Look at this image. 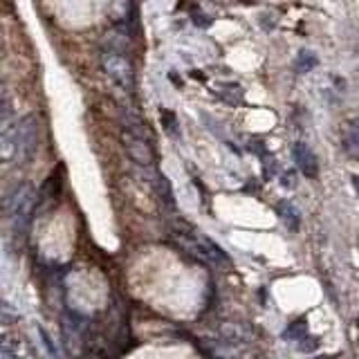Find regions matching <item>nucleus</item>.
Wrapping results in <instances>:
<instances>
[{"label":"nucleus","mask_w":359,"mask_h":359,"mask_svg":"<svg viewBox=\"0 0 359 359\" xmlns=\"http://www.w3.org/2000/svg\"><path fill=\"white\" fill-rule=\"evenodd\" d=\"M34 209H36V191H34V187L29 182L18 184L14 191H9L5 196L3 211L11 224V231H14L18 238H25L32 216H34Z\"/></svg>","instance_id":"nucleus-1"},{"label":"nucleus","mask_w":359,"mask_h":359,"mask_svg":"<svg viewBox=\"0 0 359 359\" xmlns=\"http://www.w3.org/2000/svg\"><path fill=\"white\" fill-rule=\"evenodd\" d=\"M180 241L191 254L213 267H229L231 263V258L227 256V252L220 250V245L213 243L209 236L196 231L189 222H182V227H180Z\"/></svg>","instance_id":"nucleus-2"},{"label":"nucleus","mask_w":359,"mask_h":359,"mask_svg":"<svg viewBox=\"0 0 359 359\" xmlns=\"http://www.w3.org/2000/svg\"><path fill=\"white\" fill-rule=\"evenodd\" d=\"M101 67L110 76L112 83H117L121 90H133L135 86V67L126 52H112L104 50L101 52Z\"/></svg>","instance_id":"nucleus-3"},{"label":"nucleus","mask_w":359,"mask_h":359,"mask_svg":"<svg viewBox=\"0 0 359 359\" xmlns=\"http://www.w3.org/2000/svg\"><path fill=\"white\" fill-rule=\"evenodd\" d=\"M16 130V146H18V162H27L32 160L34 151H36L39 144V121L34 115L22 117L20 121L14 123Z\"/></svg>","instance_id":"nucleus-4"},{"label":"nucleus","mask_w":359,"mask_h":359,"mask_svg":"<svg viewBox=\"0 0 359 359\" xmlns=\"http://www.w3.org/2000/svg\"><path fill=\"white\" fill-rule=\"evenodd\" d=\"M121 144L126 149V155L135 164H140L144 168H151L155 164V151L151 146V140H142L137 135H130L123 130L121 133Z\"/></svg>","instance_id":"nucleus-5"},{"label":"nucleus","mask_w":359,"mask_h":359,"mask_svg":"<svg viewBox=\"0 0 359 359\" xmlns=\"http://www.w3.org/2000/svg\"><path fill=\"white\" fill-rule=\"evenodd\" d=\"M292 157H294V164L299 171L306 175V177H317L319 175V162H317V155L312 153V149L308 144L297 142L292 146Z\"/></svg>","instance_id":"nucleus-6"},{"label":"nucleus","mask_w":359,"mask_h":359,"mask_svg":"<svg viewBox=\"0 0 359 359\" xmlns=\"http://www.w3.org/2000/svg\"><path fill=\"white\" fill-rule=\"evenodd\" d=\"M121 123H123V130L130 133V135H137L142 140H151V133H149V126L142 121V117L137 112L133 110H123L121 112Z\"/></svg>","instance_id":"nucleus-7"},{"label":"nucleus","mask_w":359,"mask_h":359,"mask_svg":"<svg viewBox=\"0 0 359 359\" xmlns=\"http://www.w3.org/2000/svg\"><path fill=\"white\" fill-rule=\"evenodd\" d=\"M220 337L229 339L233 344H245L252 339V330L247 328L245 323H236V321H227L220 325Z\"/></svg>","instance_id":"nucleus-8"},{"label":"nucleus","mask_w":359,"mask_h":359,"mask_svg":"<svg viewBox=\"0 0 359 359\" xmlns=\"http://www.w3.org/2000/svg\"><path fill=\"white\" fill-rule=\"evenodd\" d=\"M276 213H278V218L285 222V227L287 229H299V224H301V213L299 209L292 205L290 200H278L276 202Z\"/></svg>","instance_id":"nucleus-9"},{"label":"nucleus","mask_w":359,"mask_h":359,"mask_svg":"<svg viewBox=\"0 0 359 359\" xmlns=\"http://www.w3.org/2000/svg\"><path fill=\"white\" fill-rule=\"evenodd\" d=\"M344 144L351 153L359 155V117L351 119L344 126Z\"/></svg>","instance_id":"nucleus-10"},{"label":"nucleus","mask_w":359,"mask_h":359,"mask_svg":"<svg viewBox=\"0 0 359 359\" xmlns=\"http://www.w3.org/2000/svg\"><path fill=\"white\" fill-rule=\"evenodd\" d=\"M319 63L317 54H314L312 50H299L297 59H294V72L297 74H308L310 70H314Z\"/></svg>","instance_id":"nucleus-11"},{"label":"nucleus","mask_w":359,"mask_h":359,"mask_svg":"<svg viewBox=\"0 0 359 359\" xmlns=\"http://www.w3.org/2000/svg\"><path fill=\"white\" fill-rule=\"evenodd\" d=\"M9 119H11V101H9V95L5 90V83L0 81V135L11 126Z\"/></svg>","instance_id":"nucleus-12"},{"label":"nucleus","mask_w":359,"mask_h":359,"mask_svg":"<svg viewBox=\"0 0 359 359\" xmlns=\"http://www.w3.org/2000/svg\"><path fill=\"white\" fill-rule=\"evenodd\" d=\"M0 357L3 359H20V341L11 334L0 337Z\"/></svg>","instance_id":"nucleus-13"},{"label":"nucleus","mask_w":359,"mask_h":359,"mask_svg":"<svg viewBox=\"0 0 359 359\" xmlns=\"http://www.w3.org/2000/svg\"><path fill=\"white\" fill-rule=\"evenodd\" d=\"M310 332H308V323H306V319H299V321H294V323H292L290 325V328L285 330V339L287 341H301V339H306V337H308Z\"/></svg>","instance_id":"nucleus-14"},{"label":"nucleus","mask_w":359,"mask_h":359,"mask_svg":"<svg viewBox=\"0 0 359 359\" xmlns=\"http://www.w3.org/2000/svg\"><path fill=\"white\" fill-rule=\"evenodd\" d=\"M160 119H162L164 130H166L168 135H171V137H177V133H180V123H177L175 112H173V110L162 108V110H160Z\"/></svg>","instance_id":"nucleus-15"},{"label":"nucleus","mask_w":359,"mask_h":359,"mask_svg":"<svg viewBox=\"0 0 359 359\" xmlns=\"http://www.w3.org/2000/svg\"><path fill=\"white\" fill-rule=\"evenodd\" d=\"M18 319H20V314L14 308H9L5 301H0V323L11 325V323H16Z\"/></svg>","instance_id":"nucleus-16"},{"label":"nucleus","mask_w":359,"mask_h":359,"mask_svg":"<svg viewBox=\"0 0 359 359\" xmlns=\"http://www.w3.org/2000/svg\"><path fill=\"white\" fill-rule=\"evenodd\" d=\"M191 16H194V20H196V25H198V27H209V25H211V18H209L207 14H202L200 9H191Z\"/></svg>","instance_id":"nucleus-17"},{"label":"nucleus","mask_w":359,"mask_h":359,"mask_svg":"<svg viewBox=\"0 0 359 359\" xmlns=\"http://www.w3.org/2000/svg\"><path fill=\"white\" fill-rule=\"evenodd\" d=\"M297 346H299V351H301V353H312V351H317L319 341H317V339H310V334H308L306 339H301Z\"/></svg>","instance_id":"nucleus-18"},{"label":"nucleus","mask_w":359,"mask_h":359,"mask_svg":"<svg viewBox=\"0 0 359 359\" xmlns=\"http://www.w3.org/2000/svg\"><path fill=\"white\" fill-rule=\"evenodd\" d=\"M41 330V337H43V341H45V346H48V351H50V357L52 359H59V353H56V348H54V344L50 341V337H48V332H45L43 328H39Z\"/></svg>","instance_id":"nucleus-19"},{"label":"nucleus","mask_w":359,"mask_h":359,"mask_svg":"<svg viewBox=\"0 0 359 359\" xmlns=\"http://www.w3.org/2000/svg\"><path fill=\"white\" fill-rule=\"evenodd\" d=\"M283 184L285 187H297V175H294V171H287L283 175Z\"/></svg>","instance_id":"nucleus-20"},{"label":"nucleus","mask_w":359,"mask_h":359,"mask_svg":"<svg viewBox=\"0 0 359 359\" xmlns=\"http://www.w3.org/2000/svg\"><path fill=\"white\" fill-rule=\"evenodd\" d=\"M81 359H104V357H99V355H86V357H81Z\"/></svg>","instance_id":"nucleus-21"},{"label":"nucleus","mask_w":359,"mask_h":359,"mask_svg":"<svg viewBox=\"0 0 359 359\" xmlns=\"http://www.w3.org/2000/svg\"><path fill=\"white\" fill-rule=\"evenodd\" d=\"M353 182H355V189H357V194H359V175H357V177H353Z\"/></svg>","instance_id":"nucleus-22"},{"label":"nucleus","mask_w":359,"mask_h":359,"mask_svg":"<svg viewBox=\"0 0 359 359\" xmlns=\"http://www.w3.org/2000/svg\"><path fill=\"white\" fill-rule=\"evenodd\" d=\"M321 359H323V357H321Z\"/></svg>","instance_id":"nucleus-23"}]
</instances>
